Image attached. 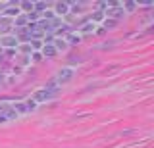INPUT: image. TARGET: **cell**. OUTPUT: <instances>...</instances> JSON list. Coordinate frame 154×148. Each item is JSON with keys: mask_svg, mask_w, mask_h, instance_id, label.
Segmentation results:
<instances>
[{"mask_svg": "<svg viewBox=\"0 0 154 148\" xmlns=\"http://www.w3.org/2000/svg\"><path fill=\"white\" fill-rule=\"evenodd\" d=\"M6 14H8V16H17V14H19V8L10 6V8H6Z\"/></svg>", "mask_w": 154, "mask_h": 148, "instance_id": "cell-14", "label": "cell"}, {"mask_svg": "<svg viewBox=\"0 0 154 148\" xmlns=\"http://www.w3.org/2000/svg\"><path fill=\"white\" fill-rule=\"evenodd\" d=\"M0 44H4V46H16L17 41L14 39V37H2V39H0Z\"/></svg>", "mask_w": 154, "mask_h": 148, "instance_id": "cell-6", "label": "cell"}, {"mask_svg": "<svg viewBox=\"0 0 154 148\" xmlns=\"http://www.w3.org/2000/svg\"><path fill=\"white\" fill-rule=\"evenodd\" d=\"M56 94H58V89L54 90V89H48V87H45V89L37 90V92L33 94V102H35V104H38V102H46V100L56 98Z\"/></svg>", "mask_w": 154, "mask_h": 148, "instance_id": "cell-1", "label": "cell"}, {"mask_svg": "<svg viewBox=\"0 0 154 148\" xmlns=\"http://www.w3.org/2000/svg\"><path fill=\"white\" fill-rule=\"evenodd\" d=\"M135 8H137V2H133V0H127V2H125V8H123V12H133Z\"/></svg>", "mask_w": 154, "mask_h": 148, "instance_id": "cell-8", "label": "cell"}, {"mask_svg": "<svg viewBox=\"0 0 154 148\" xmlns=\"http://www.w3.org/2000/svg\"><path fill=\"white\" fill-rule=\"evenodd\" d=\"M79 41H81V37H79V35H71V37H69V44H77Z\"/></svg>", "mask_w": 154, "mask_h": 148, "instance_id": "cell-16", "label": "cell"}, {"mask_svg": "<svg viewBox=\"0 0 154 148\" xmlns=\"http://www.w3.org/2000/svg\"><path fill=\"white\" fill-rule=\"evenodd\" d=\"M23 25H27V16H17L16 27H23Z\"/></svg>", "mask_w": 154, "mask_h": 148, "instance_id": "cell-9", "label": "cell"}, {"mask_svg": "<svg viewBox=\"0 0 154 148\" xmlns=\"http://www.w3.org/2000/svg\"><path fill=\"white\" fill-rule=\"evenodd\" d=\"M54 10H56V14H60V16H66V14L69 12V2H56Z\"/></svg>", "mask_w": 154, "mask_h": 148, "instance_id": "cell-4", "label": "cell"}, {"mask_svg": "<svg viewBox=\"0 0 154 148\" xmlns=\"http://www.w3.org/2000/svg\"><path fill=\"white\" fill-rule=\"evenodd\" d=\"M91 31H94V23H85L81 29V33H91Z\"/></svg>", "mask_w": 154, "mask_h": 148, "instance_id": "cell-11", "label": "cell"}, {"mask_svg": "<svg viewBox=\"0 0 154 148\" xmlns=\"http://www.w3.org/2000/svg\"><path fill=\"white\" fill-rule=\"evenodd\" d=\"M2 81H4V75H0V83H2Z\"/></svg>", "mask_w": 154, "mask_h": 148, "instance_id": "cell-20", "label": "cell"}, {"mask_svg": "<svg viewBox=\"0 0 154 148\" xmlns=\"http://www.w3.org/2000/svg\"><path fill=\"white\" fill-rule=\"evenodd\" d=\"M41 58H42V56L38 54V52H33V62H41Z\"/></svg>", "mask_w": 154, "mask_h": 148, "instance_id": "cell-18", "label": "cell"}, {"mask_svg": "<svg viewBox=\"0 0 154 148\" xmlns=\"http://www.w3.org/2000/svg\"><path fill=\"white\" fill-rule=\"evenodd\" d=\"M16 108H17V112H19V113H25V112H27V108H25V104H17V106H16Z\"/></svg>", "mask_w": 154, "mask_h": 148, "instance_id": "cell-17", "label": "cell"}, {"mask_svg": "<svg viewBox=\"0 0 154 148\" xmlns=\"http://www.w3.org/2000/svg\"><path fill=\"white\" fill-rule=\"evenodd\" d=\"M67 33H69V27H60V29H56V35H60V37H66Z\"/></svg>", "mask_w": 154, "mask_h": 148, "instance_id": "cell-12", "label": "cell"}, {"mask_svg": "<svg viewBox=\"0 0 154 148\" xmlns=\"http://www.w3.org/2000/svg\"><path fill=\"white\" fill-rule=\"evenodd\" d=\"M106 16L108 17H112V20H119V17H123L125 16V12H123V8H106Z\"/></svg>", "mask_w": 154, "mask_h": 148, "instance_id": "cell-3", "label": "cell"}, {"mask_svg": "<svg viewBox=\"0 0 154 148\" xmlns=\"http://www.w3.org/2000/svg\"><path fill=\"white\" fill-rule=\"evenodd\" d=\"M52 46L56 48V52H58V50H66V48H67V42H66V41H60V39H58V41H56Z\"/></svg>", "mask_w": 154, "mask_h": 148, "instance_id": "cell-7", "label": "cell"}, {"mask_svg": "<svg viewBox=\"0 0 154 148\" xmlns=\"http://www.w3.org/2000/svg\"><path fill=\"white\" fill-rule=\"evenodd\" d=\"M56 54H58V52H56V48L52 44H45V46H42V56H46V58H54Z\"/></svg>", "mask_w": 154, "mask_h": 148, "instance_id": "cell-5", "label": "cell"}, {"mask_svg": "<svg viewBox=\"0 0 154 148\" xmlns=\"http://www.w3.org/2000/svg\"><path fill=\"white\" fill-rule=\"evenodd\" d=\"M73 75H75V69L73 68H62L60 71H58V75H56V83H69L71 79H73Z\"/></svg>", "mask_w": 154, "mask_h": 148, "instance_id": "cell-2", "label": "cell"}, {"mask_svg": "<svg viewBox=\"0 0 154 148\" xmlns=\"http://www.w3.org/2000/svg\"><path fill=\"white\" fill-rule=\"evenodd\" d=\"M2 58H4V56H2V54H0V62H2Z\"/></svg>", "mask_w": 154, "mask_h": 148, "instance_id": "cell-21", "label": "cell"}, {"mask_svg": "<svg viewBox=\"0 0 154 148\" xmlns=\"http://www.w3.org/2000/svg\"><path fill=\"white\" fill-rule=\"evenodd\" d=\"M19 48H21V52H23V54H33V50H31V44H27V42H25V44H21Z\"/></svg>", "mask_w": 154, "mask_h": 148, "instance_id": "cell-13", "label": "cell"}, {"mask_svg": "<svg viewBox=\"0 0 154 148\" xmlns=\"http://www.w3.org/2000/svg\"><path fill=\"white\" fill-rule=\"evenodd\" d=\"M19 4H21V10H25V12H33V2L25 0V2H19Z\"/></svg>", "mask_w": 154, "mask_h": 148, "instance_id": "cell-10", "label": "cell"}, {"mask_svg": "<svg viewBox=\"0 0 154 148\" xmlns=\"http://www.w3.org/2000/svg\"><path fill=\"white\" fill-rule=\"evenodd\" d=\"M104 25H106V27H114V25H116V21H106Z\"/></svg>", "mask_w": 154, "mask_h": 148, "instance_id": "cell-19", "label": "cell"}, {"mask_svg": "<svg viewBox=\"0 0 154 148\" xmlns=\"http://www.w3.org/2000/svg\"><path fill=\"white\" fill-rule=\"evenodd\" d=\"M102 17H104V14H102V12H94L93 16H91V20H93V21H100Z\"/></svg>", "mask_w": 154, "mask_h": 148, "instance_id": "cell-15", "label": "cell"}]
</instances>
